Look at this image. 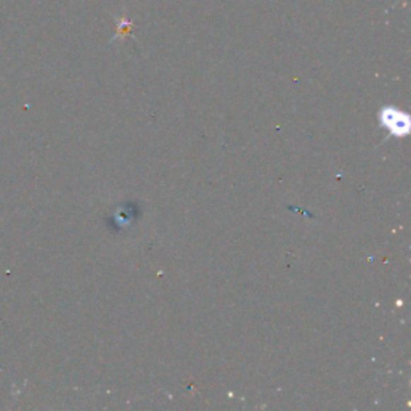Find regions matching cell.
<instances>
[{
	"label": "cell",
	"mask_w": 411,
	"mask_h": 411,
	"mask_svg": "<svg viewBox=\"0 0 411 411\" xmlns=\"http://www.w3.org/2000/svg\"><path fill=\"white\" fill-rule=\"evenodd\" d=\"M384 124L389 127V131L395 135H403L408 132V116L397 113L393 109H384L383 113Z\"/></svg>",
	"instance_id": "obj_1"
}]
</instances>
